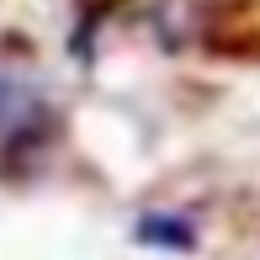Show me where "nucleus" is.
<instances>
[{"instance_id": "1", "label": "nucleus", "mask_w": 260, "mask_h": 260, "mask_svg": "<svg viewBox=\"0 0 260 260\" xmlns=\"http://www.w3.org/2000/svg\"><path fill=\"white\" fill-rule=\"evenodd\" d=\"M32 112V96L16 85V80H6L0 75V127H11V122H21V117Z\"/></svg>"}, {"instance_id": "2", "label": "nucleus", "mask_w": 260, "mask_h": 260, "mask_svg": "<svg viewBox=\"0 0 260 260\" xmlns=\"http://www.w3.org/2000/svg\"><path fill=\"white\" fill-rule=\"evenodd\" d=\"M138 234H144L149 244H191V234H186L181 223H159V218H144V229H138Z\"/></svg>"}]
</instances>
